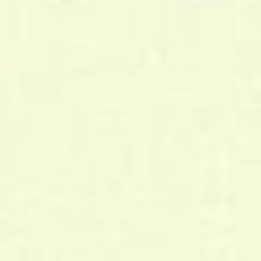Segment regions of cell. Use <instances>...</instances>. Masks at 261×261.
Instances as JSON below:
<instances>
[{
  "label": "cell",
  "mask_w": 261,
  "mask_h": 261,
  "mask_svg": "<svg viewBox=\"0 0 261 261\" xmlns=\"http://www.w3.org/2000/svg\"><path fill=\"white\" fill-rule=\"evenodd\" d=\"M174 5H187V9H209V5H226V0H174Z\"/></svg>",
  "instance_id": "obj_1"
}]
</instances>
